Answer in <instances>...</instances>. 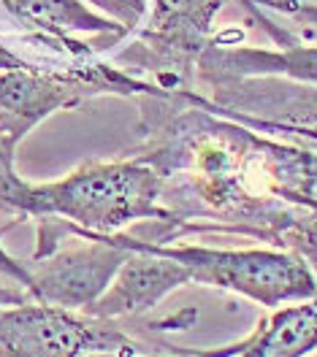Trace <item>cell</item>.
<instances>
[{
    "label": "cell",
    "instance_id": "obj_13",
    "mask_svg": "<svg viewBox=\"0 0 317 357\" xmlns=\"http://www.w3.org/2000/svg\"><path fill=\"white\" fill-rule=\"evenodd\" d=\"M198 103L206 106L209 112L220 114V116H228L233 122H242L252 130H260V133H277V135H293V138H304V141H312L317 144V128H295V125H277V122H266V119H258V116H249V114H239V112H226V109H217L212 106L206 98H198Z\"/></svg>",
    "mask_w": 317,
    "mask_h": 357
},
{
    "label": "cell",
    "instance_id": "obj_2",
    "mask_svg": "<svg viewBox=\"0 0 317 357\" xmlns=\"http://www.w3.org/2000/svg\"><path fill=\"white\" fill-rule=\"evenodd\" d=\"M112 238L125 249L138 246L171 257L190 273L193 284L236 292L263 309H279L317 295V276L309 271V266L295 252L279 246L223 249V246L177 244V241L152 244L133 236L131 230L114 233Z\"/></svg>",
    "mask_w": 317,
    "mask_h": 357
},
{
    "label": "cell",
    "instance_id": "obj_18",
    "mask_svg": "<svg viewBox=\"0 0 317 357\" xmlns=\"http://www.w3.org/2000/svg\"><path fill=\"white\" fill-rule=\"evenodd\" d=\"M30 295L22 287H0V306H14V303H22Z\"/></svg>",
    "mask_w": 317,
    "mask_h": 357
},
{
    "label": "cell",
    "instance_id": "obj_12",
    "mask_svg": "<svg viewBox=\"0 0 317 357\" xmlns=\"http://www.w3.org/2000/svg\"><path fill=\"white\" fill-rule=\"evenodd\" d=\"M14 157H17V146L0 141V211H11L22 217V203L30 190V181H24L17 174Z\"/></svg>",
    "mask_w": 317,
    "mask_h": 357
},
{
    "label": "cell",
    "instance_id": "obj_4",
    "mask_svg": "<svg viewBox=\"0 0 317 357\" xmlns=\"http://www.w3.org/2000/svg\"><path fill=\"white\" fill-rule=\"evenodd\" d=\"M87 352H147L112 319L38 303L0 309V357H79Z\"/></svg>",
    "mask_w": 317,
    "mask_h": 357
},
{
    "label": "cell",
    "instance_id": "obj_15",
    "mask_svg": "<svg viewBox=\"0 0 317 357\" xmlns=\"http://www.w3.org/2000/svg\"><path fill=\"white\" fill-rule=\"evenodd\" d=\"M242 349V338L226 344V347H212V349H179L174 347L171 352H160V355H149V352H87L79 357H236Z\"/></svg>",
    "mask_w": 317,
    "mask_h": 357
},
{
    "label": "cell",
    "instance_id": "obj_19",
    "mask_svg": "<svg viewBox=\"0 0 317 357\" xmlns=\"http://www.w3.org/2000/svg\"><path fill=\"white\" fill-rule=\"evenodd\" d=\"M27 63L20 60L17 54H11L6 46H0V70H14V68H24Z\"/></svg>",
    "mask_w": 317,
    "mask_h": 357
},
{
    "label": "cell",
    "instance_id": "obj_5",
    "mask_svg": "<svg viewBox=\"0 0 317 357\" xmlns=\"http://www.w3.org/2000/svg\"><path fill=\"white\" fill-rule=\"evenodd\" d=\"M73 238H79V246H57L52 255L27 263L30 282L24 292L33 301L84 312L106 292L131 252L117 244L112 236L79 233Z\"/></svg>",
    "mask_w": 317,
    "mask_h": 357
},
{
    "label": "cell",
    "instance_id": "obj_11",
    "mask_svg": "<svg viewBox=\"0 0 317 357\" xmlns=\"http://www.w3.org/2000/svg\"><path fill=\"white\" fill-rule=\"evenodd\" d=\"M277 246L295 252L317 276V208H304L293 222L279 233Z\"/></svg>",
    "mask_w": 317,
    "mask_h": 357
},
{
    "label": "cell",
    "instance_id": "obj_16",
    "mask_svg": "<svg viewBox=\"0 0 317 357\" xmlns=\"http://www.w3.org/2000/svg\"><path fill=\"white\" fill-rule=\"evenodd\" d=\"M252 3L266 6V8L279 11V14H288L298 22L317 24V3H309V0H252Z\"/></svg>",
    "mask_w": 317,
    "mask_h": 357
},
{
    "label": "cell",
    "instance_id": "obj_17",
    "mask_svg": "<svg viewBox=\"0 0 317 357\" xmlns=\"http://www.w3.org/2000/svg\"><path fill=\"white\" fill-rule=\"evenodd\" d=\"M0 273L6 276V279H11L17 287H27V282H30V266L22 263V260H17L6 246L0 244Z\"/></svg>",
    "mask_w": 317,
    "mask_h": 357
},
{
    "label": "cell",
    "instance_id": "obj_8",
    "mask_svg": "<svg viewBox=\"0 0 317 357\" xmlns=\"http://www.w3.org/2000/svg\"><path fill=\"white\" fill-rule=\"evenodd\" d=\"M187 284H193V279L177 260L133 246L106 292L82 314L112 322L136 319Z\"/></svg>",
    "mask_w": 317,
    "mask_h": 357
},
{
    "label": "cell",
    "instance_id": "obj_20",
    "mask_svg": "<svg viewBox=\"0 0 317 357\" xmlns=\"http://www.w3.org/2000/svg\"><path fill=\"white\" fill-rule=\"evenodd\" d=\"M309 357H317V352H315V355H309Z\"/></svg>",
    "mask_w": 317,
    "mask_h": 357
},
{
    "label": "cell",
    "instance_id": "obj_10",
    "mask_svg": "<svg viewBox=\"0 0 317 357\" xmlns=\"http://www.w3.org/2000/svg\"><path fill=\"white\" fill-rule=\"evenodd\" d=\"M17 20L30 24L33 30H41L49 38H57L76 52H84L71 36L76 33H109L125 36L128 30L109 17L92 11L84 0H6Z\"/></svg>",
    "mask_w": 317,
    "mask_h": 357
},
{
    "label": "cell",
    "instance_id": "obj_9",
    "mask_svg": "<svg viewBox=\"0 0 317 357\" xmlns=\"http://www.w3.org/2000/svg\"><path fill=\"white\" fill-rule=\"evenodd\" d=\"M317 352V295L272 309L242 338L236 357H309Z\"/></svg>",
    "mask_w": 317,
    "mask_h": 357
},
{
    "label": "cell",
    "instance_id": "obj_6",
    "mask_svg": "<svg viewBox=\"0 0 317 357\" xmlns=\"http://www.w3.org/2000/svg\"><path fill=\"white\" fill-rule=\"evenodd\" d=\"M226 0H152L147 27L119 63L184 79L212 46V24Z\"/></svg>",
    "mask_w": 317,
    "mask_h": 357
},
{
    "label": "cell",
    "instance_id": "obj_3",
    "mask_svg": "<svg viewBox=\"0 0 317 357\" xmlns=\"http://www.w3.org/2000/svg\"><path fill=\"white\" fill-rule=\"evenodd\" d=\"M149 95L168 98L165 89L133 79L128 70L112 66H95L84 70L54 73L24 66L0 73V141L20 146L22 138L46 116L60 109L79 106L92 95Z\"/></svg>",
    "mask_w": 317,
    "mask_h": 357
},
{
    "label": "cell",
    "instance_id": "obj_14",
    "mask_svg": "<svg viewBox=\"0 0 317 357\" xmlns=\"http://www.w3.org/2000/svg\"><path fill=\"white\" fill-rule=\"evenodd\" d=\"M84 3L109 14V20L119 22L125 30H133L147 11V0H84Z\"/></svg>",
    "mask_w": 317,
    "mask_h": 357
},
{
    "label": "cell",
    "instance_id": "obj_7",
    "mask_svg": "<svg viewBox=\"0 0 317 357\" xmlns=\"http://www.w3.org/2000/svg\"><path fill=\"white\" fill-rule=\"evenodd\" d=\"M242 3L252 11L258 24H263V30L277 41L279 49H249V46L228 49V46L212 44L196 63L198 73L212 87L226 82H239V79H272V76L317 87V44L295 41L290 33L277 30L272 20L263 17L252 0H242Z\"/></svg>",
    "mask_w": 317,
    "mask_h": 357
},
{
    "label": "cell",
    "instance_id": "obj_1",
    "mask_svg": "<svg viewBox=\"0 0 317 357\" xmlns=\"http://www.w3.org/2000/svg\"><path fill=\"white\" fill-rule=\"evenodd\" d=\"M165 178L144 157L114 162H90L68 176L30 184L22 217L38 225V255L54 252L79 233L114 236L149 220H171L174 211L163 203Z\"/></svg>",
    "mask_w": 317,
    "mask_h": 357
}]
</instances>
